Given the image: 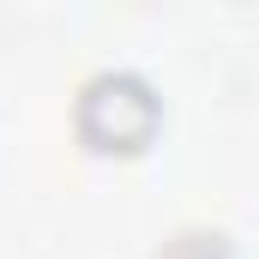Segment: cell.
Listing matches in <instances>:
<instances>
[{
  "mask_svg": "<svg viewBox=\"0 0 259 259\" xmlns=\"http://www.w3.org/2000/svg\"><path fill=\"white\" fill-rule=\"evenodd\" d=\"M157 127V103L133 72H97L78 91V133L97 151H133Z\"/></svg>",
  "mask_w": 259,
  "mask_h": 259,
  "instance_id": "6da1fadb",
  "label": "cell"
},
{
  "mask_svg": "<svg viewBox=\"0 0 259 259\" xmlns=\"http://www.w3.org/2000/svg\"><path fill=\"white\" fill-rule=\"evenodd\" d=\"M163 259H235V253H229V241H223V235H205V229H193V235H181V241H175Z\"/></svg>",
  "mask_w": 259,
  "mask_h": 259,
  "instance_id": "7a4b0ae2",
  "label": "cell"
}]
</instances>
